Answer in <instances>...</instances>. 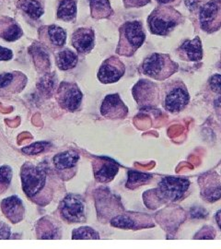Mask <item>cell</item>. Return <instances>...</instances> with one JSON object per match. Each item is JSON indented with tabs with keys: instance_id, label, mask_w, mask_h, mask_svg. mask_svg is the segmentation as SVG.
<instances>
[{
	"instance_id": "6da1fadb",
	"label": "cell",
	"mask_w": 221,
	"mask_h": 249,
	"mask_svg": "<svg viewBox=\"0 0 221 249\" xmlns=\"http://www.w3.org/2000/svg\"><path fill=\"white\" fill-rule=\"evenodd\" d=\"M190 181L186 178L167 177L162 178L154 190L159 203H174L186 197L190 187Z\"/></svg>"
},
{
	"instance_id": "7a4b0ae2",
	"label": "cell",
	"mask_w": 221,
	"mask_h": 249,
	"mask_svg": "<svg viewBox=\"0 0 221 249\" xmlns=\"http://www.w3.org/2000/svg\"><path fill=\"white\" fill-rule=\"evenodd\" d=\"M146 38L141 22L128 21L120 28V42L117 53L131 56L144 43Z\"/></svg>"
},
{
	"instance_id": "3957f363",
	"label": "cell",
	"mask_w": 221,
	"mask_h": 249,
	"mask_svg": "<svg viewBox=\"0 0 221 249\" xmlns=\"http://www.w3.org/2000/svg\"><path fill=\"white\" fill-rule=\"evenodd\" d=\"M22 187L28 197L37 201L38 196L44 189L47 180V170L43 165L36 166L26 162L21 168Z\"/></svg>"
},
{
	"instance_id": "277c9868",
	"label": "cell",
	"mask_w": 221,
	"mask_h": 249,
	"mask_svg": "<svg viewBox=\"0 0 221 249\" xmlns=\"http://www.w3.org/2000/svg\"><path fill=\"white\" fill-rule=\"evenodd\" d=\"M178 71V64L165 53H151L142 64V71L156 80H164Z\"/></svg>"
},
{
	"instance_id": "5b68a950",
	"label": "cell",
	"mask_w": 221,
	"mask_h": 249,
	"mask_svg": "<svg viewBox=\"0 0 221 249\" xmlns=\"http://www.w3.org/2000/svg\"><path fill=\"white\" fill-rule=\"evenodd\" d=\"M181 19V14L175 9L161 7L151 13L148 18V22L153 35L165 36L177 26Z\"/></svg>"
},
{
	"instance_id": "8992f818",
	"label": "cell",
	"mask_w": 221,
	"mask_h": 249,
	"mask_svg": "<svg viewBox=\"0 0 221 249\" xmlns=\"http://www.w3.org/2000/svg\"><path fill=\"white\" fill-rule=\"evenodd\" d=\"M189 93L186 86L179 82L170 86L165 92L162 104L166 111L170 113H178L183 111L189 104Z\"/></svg>"
},
{
	"instance_id": "52a82bcc",
	"label": "cell",
	"mask_w": 221,
	"mask_h": 249,
	"mask_svg": "<svg viewBox=\"0 0 221 249\" xmlns=\"http://www.w3.org/2000/svg\"><path fill=\"white\" fill-rule=\"evenodd\" d=\"M60 213L68 223H84L86 221L85 205L80 196L69 194L60 204Z\"/></svg>"
},
{
	"instance_id": "ba28073f",
	"label": "cell",
	"mask_w": 221,
	"mask_h": 249,
	"mask_svg": "<svg viewBox=\"0 0 221 249\" xmlns=\"http://www.w3.org/2000/svg\"><path fill=\"white\" fill-rule=\"evenodd\" d=\"M199 19L201 28L207 33H213L221 26V1L211 0L200 9Z\"/></svg>"
},
{
	"instance_id": "9c48e42d",
	"label": "cell",
	"mask_w": 221,
	"mask_h": 249,
	"mask_svg": "<svg viewBox=\"0 0 221 249\" xmlns=\"http://www.w3.org/2000/svg\"><path fill=\"white\" fill-rule=\"evenodd\" d=\"M200 194L204 201L213 203L221 197V182L216 172L204 174L198 178Z\"/></svg>"
},
{
	"instance_id": "30bf717a",
	"label": "cell",
	"mask_w": 221,
	"mask_h": 249,
	"mask_svg": "<svg viewBox=\"0 0 221 249\" xmlns=\"http://www.w3.org/2000/svg\"><path fill=\"white\" fill-rule=\"evenodd\" d=\"M111 224L117 228L122 229H144L154 227L155 224L151 219V216L144 213H128L121 214L116 216L111 222Z\"/></svg>"
},
{
	"instance_id": "8fae6325",
	"label": "cell",
	"mask_w": 221,
	"mask_h": 249,
	"mask_svg": "<svg viewBox=\"0 0 221 249\" xmlns=\"http://www.w3.org/2000/svg\"><path fill=\"white\" fill-rule=\"evenodd\" d=\"M133 94L140 107H154L159 104L158 87L149 80H140L133 89Z\"/></svg>"
},
{
	"instance_id": "7c38bea8",
	"label": "cell",
	"mask_w": 221,
	"mask_h": 249,
	"mask_svg": "<svg viewBox=\"0 0 221 249\" xmlns=\"http://www.w3.org/2000/svg\"><path fill=\"white\" fill-rule=\"evenodd\" d=\"M82 101V92L73 83L63 82L58 89V102L65 110L76 111Z\"/></svg>"
},
{
	"instance_id": "4fadbf2b",
	"label": "cell",
	"mask_w": 221,
	"mask_h": 249,
	"mask_svg": "<svg viewBox=\"0 0 221 249\" xmlns=\"http://www.w3.org/2000/svg\"><path fill=\"white\" fill-rule=\"evenodd\" d=\"M124 64L113 56L102 63L98 72V79L102 83H114L124 76Z\"/></svg>"
},
{
	"instance_id": "5bb4252c",
	"label": "cell",
	"mask_w": 221,
	"mask_h": 249,
	"mask_svg": "<svg viewBox=\"0 0 221 249\" xmlns=\"http://www.w3.org/2000/svg\"><path fill=\"white\" fill-rule=\"evenodd\" d=\"M102 116L109 119L124 118L128 114V108L118 94L107 95L101 107Z\"/></svg>"
},
{
	"instance_id": "9a60e30c",
	"label": "cell",
	"mask_w": 221,
	"mask_h": 249,
	"mask_svg": "<svg viewBox=\"0 0 221 249\" xmlns=\"http://www.w3.org/2000/svg\"><path fill=\"white\" fill-rule=\"evenodd\" d=\"M94 177L100 183H108L112 181L118 174L119 166L115 161L107 158H98L93 161Z\"/></svg>"
},
{
	"instance_id": "2e32d148",
	"label": "cell",
	"mask_w": 221,
	"mask_h": 249,
	"mask_svg": "<svg viewBox=\"0 0 221 249\" xmlns=\"http://www.w3.org/2000/svg\"><path fill=\"white\" fill-rule=\"evenodd\" d=\"M72 45L80 53L90 52L94 47V32L88 28L77 30L72 36Z\"/></svg>"
},
{
	"instance_id": "e0dca14e",
	"label": "cell",
	"mask_w": 221,
	"mask_h": 249,
	"mask_svg": "<svg viewBox=\"0 0 221 249\" xmlns=\"http://www.w3.org/2000/svg\"><path fill=\"white\" fill-rule=\"evenodd\" d=\"M2 212L6 215L10 222L13 223H18L22 220L24 208L22 201L18 198V196H9L5 198L1 203Z\"/></svg>"
},
{
	"instance_id": "ac0fdd59",
	"label": "cell",
	"mask_w": 221,
	"mask_h": 249,
	"mask_svg": "<svg viewBox=\"0 0 221 249\" xmlns=\"http://www.w3.org/2000/svg\"><path fill=\"white\" fill-rule=\"evenodd\" d=\"M179 51L184 60L199 61L203 57L202 44L199 37H195L193 40H186L179 48Z\"/></svg>"
},
{
	"instance_id": "d6986e66",
	"label": "cell",
	"mask_w": 221,
	"mask_h": 249,
	"mask_svg": "<svg viewBox=\"0 0 221 249\" xmlns=\"http://www.w3.org/2000/svg\"><path fill=\"white\" fill-rule=\"evenodd\" d=\"M80 160V155L74 151H64L56 154L53 157V161L54 167L57 171H72L75 169L78 161Z\"/></svg>"
},
{
	"instance_id": "ffe728a7",
	"label": "cell",
	"mask_w": 221,
	"mask_h": 249,
	"mask_svg": "<svg viewBox=\"0 0 221 249\" xmlns=\"http://www.w3.org/2000/svg\"><path fill=\"white\" fill-rule=\"evenodd\" d=\"M77 63V54L69 49H65L56 54V65L61 71L71 70L76 67Z\"/></svg>"
},
{
	"instance_id": "44dd1931",
	"label": "cell",
	"mask_w": 221,
	"mask_h": 249,
	"mask_svg": "<svg viewBox=\"0 0 221 249\" xmlns=\"http://www.w3.org/2000/svg\"><path fill=\"white\" fill-rule=\"evenodd\" d=\"M89 5L93 18H107L112 14L109 0H89Z\"/></svg>"
},
{
	"instance_id": "7402d4cb",
	"label": "cell",
	"mask_w": 221,
	"mask_h": 249,
	"mask_svg": "<svg viewBox=\"0 0 221 249\" xmlns=\"http://www.w3.org/2000/svg\"><path fill=\"white\" fill-rule=\"evenodd\" d=\"M77 3L76 0H61L57 11L58 18L66 21H70L76 17Z\"/></svg>"
},
{
	"instance_id": "603a6c76",
	"label": "cell",
	"mask_w": 221,
	"mask_h": 249,
	"mask_svg": "<svg viewBox=\"0 0 221 249\" xmlns=\"http://www.w3.org/2000/svg\"><path fill=\"white\" fill-rule=\"evenodd\" d=\"M1 29L2 30L0 31V36L9 42L16 41L22 36V31L20 27L13 21L6 22L5 25L1 26Z\"/></svg>"
},
{
	"instance_id": "cb8c5ba5",
	"label": "cell",
	"mask_w": 221,
	"mask_h": 249,
	"mask_svg": "<svg viewBox=\"0 0 221 249\" xmlns=\"http://www.w3.org/2000/svg\"><path fill=\"white\" fill-rule=\"evenodd\" d=\"M19 7L31 18H39L44 14V9L37 0H22Z\"/></svg>"
},
{
	"instance_id": "d4e9b609",
	"label": "cell",
	"mask_w": 221,
	"mask_h": 249,
	"mask_svg": "<svg viewBox=\"0 0 221 249\" xmlns=\"http://www.w3.org/2000/svg\"><path fill=\"white\" fill-rule=\"evenodd\" d=\"M152 179L151 175L143 174L136 171H129L128 172V181L126 183V187L130 189H135L136 187L144 186L147 183H150Z\"/></svg>"
},
{
	"instance_id": "484cf974",
	"label": "cell",
	"mask_w": 221,
	"mask_h": 249,
	"mask_svg": "<svg viewBox=\"0 0 221 249\" xmlns=\"http://www.w3.org/2000/svg\"><path fill=\"white\" fill-rule=\"evenodd\" d=\"M32 53L34 55V59L35 62L36 67L43 69V70H48L50 68V61L49 56L46 53V51L40 45L33 46L31 48Z\"/></svg>"
},
{
	"instance_id": "4316f807",
	"label": "cell",
	"mask_w": 221,
	"mask_h": 249,
	"mask_svg": "<svg viewBox=\"0 0 221 249\" xmlns=\"http://www.w3.org/2000/svg\"><path fill=\"white\" fill-rule=\"evenodd\" d=\"M48 36H49L50 42L53 44V45L57 47H62L67 40L66 32L61 27L56 26V25L48 27Z\"/></svg>"
},
{
	"instance_id": "83f0119b",
	"label": "cell",
	"mask_w": 221,
	"mask_h": 249,
	"mask_svg": "<svg viewBox=\"0 0 221 249\" xmlns=\"http://www.w3.org/2000/svg\"><path fill=\"white\" fill-rule=\"evenodd\" d=\"M54 84H55L54 76L51 75V74H45L44 77L39 81L38 88L44 95L50 96L53 92Z\"/></svg>"
},
{
	"instance_id": "f1b7e54d",
	"label": "cell",
	"mask_w": 221,
	"mask_h": 249,
	"mask_svg": "<svg viewBox=\"0 0 221 249\" xmlns=\"http://www.w3.org/2000/svg\"><path fill=\"white\" fill-rule=\"evenodd\" d=\"M73 239H100V234L90 227H80L72 232Z\"/></svg>"
},
{
	"instance_id": "f546056e",
	"label": "cell",
	"mask_w": 221,
	"mask_h": 249,
	"mask_svg": "<svg viewBox=\"0 0 221 249\" xmlns=\"http://www.w3.org/2000/svg\"><path fill=\"white\" fill-rule=\"evenodd\" d=\"M50 147H51V143L47 142H40L34 143L28 147H25L21 151L27 155H36L48 150Z\"/></svg>"
},
{
	"instance_id": "4dcf8cb0",
	"label": "cell",
	"mask_w": 221,
	"mask_h": 249,
	"mask_svg": "<svg viewBox=\"0 0 221 249\" xmlns=\"http://www.w3.org/2000/svg\"><path fill=\"white\" fill-rule=\"evenodd\" d=\"M12 178V170L8 165L0 167V193L9 187Z\"/></svg>"
},
{
	"instance_id": "1f68e13d",
	"label": "cell",
	"mask_w": 221,
	"mask_h": 249,
	"mask_svg": "<svg viewBox=\"0 0 221 249\" xmlns=\"http://www.w3.org/2000/svg\"><path fill=\"white\" fill-rule=\"evenodd\" d=\"M15 73H2L0 74V89H11V85L16 79Z\"/></svg>"
},
{
	"instance_id": "d6a6232c",
	"label": "cell",
	"mask_w": 221,
	"mask_h": 249,
	"mask_svg": "<svg viewBox=\"0 0 221 249\" xmlns=\"http://www.w3.org/2000/svg\"><path fill=\"white\" fill-rule=\"evenodd\" d=\"M209 85L213 91L221 94V75L216 74L209 80Z\"/></svg>"
},
{
	"instance_id": "836d02e7",
	"label": "cell",
	"mask_w": 221,
	"mask_h": 249,
	"mask_svg": "<svg viewBox=\"0 0 221 249\" xmlns=\"http://www.w3.org/2000/svg\"><path fill=\"white\" fill-rule=\"evenodd\" d=\"M151 0H124L126 8H139L150 3Z\"/></svg>"
},
{
	"instance_id": "e575fe53",
	"label": "cell",
	"mask_w": 221,
	"mask_h": 249,
	"mask_svg": "<svg viewBox=\"0 0 221 249\" xmlns=\"http://www.w3.org/2000/svg\"><path fill=\"white\" fill-rule=\"evenodd\" d=\"M204 233L198 232V234L195 235V238H200V239H213L215 237V231L211 227H207V231H205V227L202 229Z\"/></svg>"
},
{
	"instance_id": "d590c367",
	"label": "cell",
	"mask_w": 221,
	"mask_h": 249,
	"mask_svg": "<svg viewBox=\"0 0 221 249\" xmlns=\"http://www.w3.org/2000/svg\"><path fill=\"white\" fill-rule=\"evenodd\" d=\"M13 56L12 51L8 48L0 46V61H8Z\"/></svg>"
},
{
	"instance_id": "8d00e7d4",
	"label": "cell",
	"mask_w": 221,
	"mask_h": 249,
	"mask_svg": "<svg viewBox=\"0 0 221 249\" xmlns=\"http://www.w3.org/2000/svg\"><path fill=\"white\" fill-rule=\"evenodd\" d=\"M191 213H192V216H193L194 218H202V217H204L205 215H207L206 212H205L204 210H203L202 208H199V212H198V208L193 209V210L191 211Z\"/></svg>"
},
{
	"instance_id": "74e56055",
	"label": "cell",
	"mask_w": 221,
	"mask_h": 249,
	"mask_svg": "<svg viewBox=\"0 0 221 249\" xmlns=\"http://www.w3.org/2000/svg\"><path fill=\"white\" fill-rule=\"evenodd\" d=\"M215 108L217 111V115L220 117L221 120V94L218 97V99L215 101Z\"/></svg>"
},
{
	"instance_id": "f35d334b",
	"label": "cell",
	"mask_w": 221,
	"mask_h": 249,
	"mask_svg": "<svg viewBox=\"0 0 221 249\" xmlns=\"http://www.w3.org/2000/svg\"><path fill=\"white\" fill-rule=\"evenodd\" d=\"M216 222L218 223L220 229L221 230V209L216 213Z\"/></svg>"
},
{
	"instance_id": "ab89813d",
	"label": "cell",
	"mask_w": 221,
	"mask_h": 249,
	"mask_svg": "<svg viewBox=\"0 0 221 249\" xmlns=\"http://www.w3.org/2000/svg\"><path fill=\"white\" fill-rule=\"evenodd\" d=\"M186 4L189 7V9H195L196 6V1L195 0H186Z\"/></svg>"
},
{
	"instance_id": "60d3db41",
	"label": "cell",
	"mask_w": 221,
	"mask_h": 249,
	"mask_svg": "<svg viewBox=\"0 0 221 249\" xmlns=\"http://www.w3.org/2000/svg\"><path fill=\"white\" fill-rule=\"evenodd\" d=\"M157 1L160 3V4H167V3H170V2H171L173 0H157Z\"/></svg>"
},
{
	"instance_id": "b9f144b4",
	"label": "cell",
	"mask_w": 221,
	"mask_h": 249,
	"mask_svg": "<svg viewBox=\"0 0 221 249\" xmlns=\"http://www.w3.org/2000/svg\"><path fill=\"white\" fill-rule=\"evenodd\" d=\"M220 68H221V67H220Z\"/></svg>"
}]
</instances>
